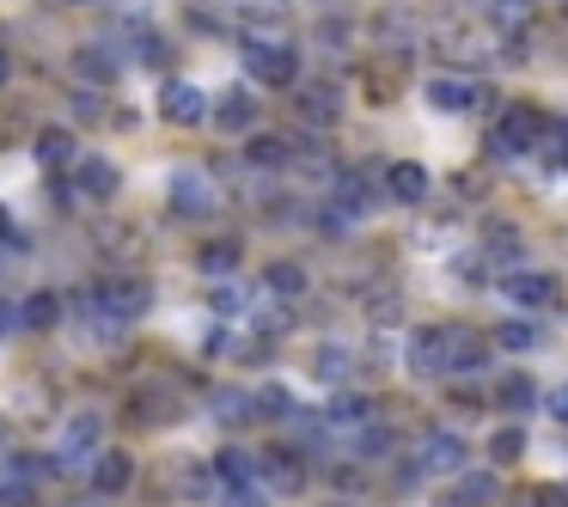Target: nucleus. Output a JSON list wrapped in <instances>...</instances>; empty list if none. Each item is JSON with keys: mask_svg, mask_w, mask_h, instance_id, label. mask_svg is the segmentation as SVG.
<instances>
[{"mask_svg": "<svg viewBox=\"0 0 568 507\" xmlns=\"http://www.w3.org/2000/svg\"><path fill=\"white\" fill-rule=\"evenodd\" d=\"M214 489V477H209V465H172V495H184V501H202V495Z\"/></svg>", "mask_w": 568, "mask_h": 507, "instance_id": "27", "label": "nucleus"}, {"mask_svg": "<svg viewBox=\"0 0 568 507\" xmlns=\"http://www.w3.org/2000/svg\"><path fill=\"white\" fill-rule=\"evenodd\" d=\"M531 397H538V385H531L526 373H507V379L495 385V404H501V409H514V416H526V409H531Z\"/></svg>", "mask_w": 568, "mask_h": 507, "instance_id": "28", "label": "nucleus"}, {"mask_svg": "<svg viewBox=\"0 0 568 507\" xmlns=\"http://www.w3.org/2000/svg\"><path fill=\"white\" fill-rule=\"evenodd\" d=\"M531 507H568V495H562V489H556V483H544V489H538V495H531Z\"/></svg>", "mask_w": 568, "mask_h": 507, "instance_id": "49", "label": "nucleus"}, {"mask_svg": "<svg viewBox=\"0 0 568 507\" xmlns=\"http://www.w3.org/2000/svg\"><path fill=\"white\" fill-rule=\"evenodd\" d=\"M209 306H214V312H226V318H233V312H245V294H239L233 282H221V275H214V294H209Z\"/></svg>", "mask_w": 568, "mask_h": 507, "instance_id": "42", "label": "nucleus"}, {"mask_svg": "<svg viewBox=\"0 0 568 507\" xmlns=\"http://www.w3.org/2000/svg\"><path fill=\"white\" fill-rule=\"evenodd\" d=\"M80 153H74V135L68 129H43L38 135V165H50V172H68Z\"/></svg>", "mask_w": 568, "mask_h": 507, "instance_id": "24", "label": "nucleus"}, {"mask_svg": "<svg viewBox=\"0 0 568 507\" xmlns=\"http://www.w3.org/2000/svg\"><path fill=\"white\" fill-rule=\"evenodd\" d=\"M489 501H495V477H489V470H477V477L465 470V477L440 495V507H489Z\"/></svg>", "mask_w": 568, "mask_h": 507, "instance_id": "18", "label": "nucleus"}, {"mask_svg": "<svg viewBox=\"0 0 568 507\" xmlns=\"http://www.w3.org/2000/svg\"><path fill=\"white\" fill-rule=\"evenodd\" d=\"M221 507H263V501H257L251 489H226V501H221Z\"/></svg>", "mask_w": 568, "mask_h": 507, "instance_id": "52", "label": "nucleus"}, {"mask_svg": "<svg viewBox=\"0 0 568 507\" xmlns=\"http://www.w3.org/2000/svg\"><path fill=\"white\" fill-rule=\"evenodd\" d=\"M489 19H495V31H526L531 26V0H495Z\"/></svg>", "mask_w": 568, "mask_h": 507, "instance_id": "37", "label": "nucleus"}, {"mask_svg": "<svg viewBox=\"0 0 568 507\" xmlns=\"http://www.w3.org/2000/svg\"><path fill=\"white\" fill-rule=\"evenodd\" d=\"M209 409H214L221 422H233V428H239V422H251V397L233 392V385H221V392L209 397Z\"/></svg>", "mask_w": 568, "mask_h": 507, "instance_id": "35", "label": "nucleus"}, {"mask_svg": "<svg viewBox=\"0 0 568 507\" xmlns=\"http://www.w3.org/2000/svg\"><path fill=\"white\" fill-rule=\"evenodd\" d=\"M251 416H294V397H287L282 385H270V392L251 397Z\"/></svg>", "mask_w": 568, "mask_h": 507, "instance_id": "41", "label": "nucleus"}, {"mask_svg": "<svg viewBox=\"0 0 568 507\" xmlns=\"http://www.w3.org/2000/svg\"><path fill=\"white\" fill-rule=\"evenodd\" d=\"M239 257H245V245H239V239H209V245L196 251V270L202 275H233Z\"/></svg>", "mask_w": 568, "mask_h": 507, "instance_id": "21", "label": "nucleus"}, {"mask_svg": "<svg viewBox=\"0 0 568 507\" xmlns=\"http://www.w3.org/2000/svg\"><path fill=\"white\" fill-rule=\"evenodd\" d=\"M257 465H263V483H270L275 495H306L312 470H306V458H300L294 446H275V453L257 458Z\"/></svg>", "mask_w": 568, "mask_h": 507, "instance_id": "7", "label": "nucleus"}, {"mask_svg": "<svg viewBox=\"0 0 568 507\" xmlns=\"http://www.w3.org/2000/svg\"><path fill=\"white\" fill-rule=\"evenodd\" d=\"M7 74H13V68H7V50H0V87H7Z\"/></svg>", "mask_w": 568, "mask_h": 507, "instance_id": "55", "label": "nucleus"}, {"mask_svg": "<svg viewBox=\"0 0 568 507\" xmlns=\"http://www.w3.org/2000/svg\"><path fill=\"white\" fill-rule=\"evenodd\" d=\"M348 367H355V355H348V348H336V343H324L318 355H312V379L318 385H348Z\"/></svg>", "mask_w": 568, "mask_h": 507, "instance_id": "22", "label": "nucleus"}, {"mask_svg": "<svg viewBox=\"0 0 568 507\" xmlns=\"http://www.w3.org/2000/svg\"><path fill=\"white\" fill-rule=\"evenodd\" d=\"M226 13H233V19H251V26H282L287 7H282V0H226Z\"/></svg>", "mask_w": 568, "mask_h": 507, "instance_id": "32", "label": "nucleus"}, {"mask_svg": "<svg viewBox=\"0 0 568 507\" xmlns=\"http://www.w3.org/2000/svg\"><path fill=\"white\" fill-rule=\"evenodd\" d=\"M428 99L440 104V111H495V92L477 87V80H434Z\"/></svg>", "mask_w": 568, "mask_h": 507, "instance_id": "10", "label": "nucleus"}, {"mask_svg": "<svg viewBox=\"0 0 568 507\" xmlns=\"http://www.w3.org/2000/svg\"><path fill=\"white\" fill-rule=\"evenodd\" d=\"M129 409H135V416H141V428H165V422H172V404H165L160 392H141V397H135V404H129Z\"/></svg>", "mask_w": 568, "mask_h": 507, "instance_id": "38", "label": "nucleus"}, {"mask_svg": "<svg viewBox=\"0 0 568 507\" xmlns=\"http://www.w3.org/2000/svg\"><path fill=\"white\" fill-rule=\"evenodd\" d=\"M544 135H556L550 116L531 111V104H514V111H501V123L489 129V153L495 160H519V153H531Z\"/></svg>", "mask_w": 568, "mask_h": 507, "instance_id": "1", "label": "nucleus"}, {"mask_svg": "<svg viewBox=\"0 0 568 507\" xmlns=\"http://www.w3.org/2000/svg\"><path fill=\"white\" fill-rule=\"evenodd\" d=\"M416 465H422V470H465V465H470V446L458 440L453 428H428V434H422Z\"/></svg>", "mask_w": 568, "mask_h": 507, "instance_id": "9", "label": "nucleus"}, {"mask_svg": "<svg viewBox=\"0 0 568 507\" xmlns=\"http://www.w3.org/2000/svg\"><path fill=\"white\" fill-rule=\"evenodd\" d=\"M19 324H26V331H55V324H62V300H55V294H31L26 306H19Z\"/></svg>", "mask_w": 568, "mask_h": 507, "instance_id": "26", "label": "nucleus"}, {"mask_svg": "<svg viewBox=\"0 0 568 507\" xmlns=\"http://www.w3.org/2000/svg\"><path fill=\"white\" fill-rule=\"evenodd\" d=\"M74 184L87 190L92 202H111L116 190H123V172H116L111 160H99V153H92V160H74Z\"/></svg>", "mask_w": 568, "mask_h": 507, "instance_id": "12", "label": "nucleus"}, {"mask_svg": "<svg viewBox=\"0 0 568 507\" xmlns=\"http://www.w3.org/2000/svg\"><path fill=\"white\" fill-rule=\"evenodd\" d=\"M361 453L385 458V453H392V428H361Z\"/></svg>", "mask_w": 568, "mask_h": 507, "instance_id": "44", "label": "nucleus"}, {"mask_svg": "<svg viewBox=\"0 0 568 507\" xmlns=\"http://www.w3.org/2000/svg\"><path fill=\"white\" fill-rule=\"evenodd\" d=\"M19 331V306H7V300H0V336H13Z\"/></svg>", "mask_w": 568, "mask_h": 507, "instance_id": "51", "label": "nucleus"}, {"mask_svg": "<svg viewBox=\"0 0 568 507\" xmlns=\"http://www.w3.org/2000/svg\"><path fill=\"white\" fill-rule=\"evenodd\" d=\"M331 483H336L343 495H361V489H367V477H361L355 465H336V470H331Z\"/></svg>", "mask_w": 568, "mask_h": 507, "instance_id": "45", "label": "nucleus"}, {"mask_svg": "<svg viewBox=\"0 0 568 507\" xmlns=\"http://www.w3.org/2000/svg\"><path fill=\"white\" fill-rule=\"evenodd\" d=\"M0 440H7V428H0Z\"/></svg>", "mask_w": 568, "mask_h": 507, "instance_id": "57", "label": "nucleus"}, {"mask_svg": "<svg viewBox=\"0 0 568 507\" xmlns=\"http://www.w3.org/2000/svg\"><path fill=\"white\" fill-rule=\"evenodd\" d=\"M428 190H434V178H428V165H416V160H397L392 172H385V196L404 202V209L428 202Z\"/></svg>", "mask_w": 568, "mask_h": 507, "instance_id": "11", "label": "nucleus"}, {"mask_svg": "<svg viewBox=\"0 0 568 507\" xmlns=\"http://www.w3.org/2000/svg\"><path fill=\"white\" fill-rule=\"evenodd\" d=\"M68 111H74V116H104V99H99V87H87V92H68Z\"/></svg>", "mask_w": 568, "mask_h": 507, "instance_id": "43", "label": "nucleus"}, {"mask_svg": "<svg viewBox=\"0 0 568 507\" xmlns=\"http://www.w3.org/2000/svg\"><path fill=\"white\" fill-rule=\"evenodd\" d=\"M428 50L446 55V62H483V43L470 38V31H458V26H440V31L428 38Z\"/></svg>", "mask_w": 568, "mask_h": 507, "instance_id": "19", "label": "nucleus"}, {"mask_svg": "<svg viewBox=\"0 0 568 507\" xmlns=\"http://www.w3.org/2000/svg\"><path fill=\"white\" fill-rule=\"evenodd\" d=\"M495 348H507V355H526V348H538V324H526V318L495 324Z\"/></svg>", "mask_w": 568, "mask_h": 507, "instance_id": "31", "label": "nucleus"}, {"mask_svg": "<svg viewBox=\"0 0 568 507\" xmlns=\"http://www.w3.org/2000/svg\"><path fill=\"white\" fill-rule=\"evenodd\" d=\"M483 270H489L483 257H465V263H458V282H470V287H477V282H483Z\"/></svg>", "mask_w": 568, "mask_h": 507, "instance_id": "50", "label": "nucleus"}, {"mask_svg": "<svg viewBox=\"0 0 568 507\" xmlns=\"http://www.w3.org/2000/svg\"><path fill=\"white\" fill-rule=\"evenodd\" d=\"M245 68L251 80H270V87H300V55L282 38H245Z\"/></svg>", "mask_w": 568, "mask_h": 507, "instance_id": "2", "label": "nucleus"}, {"mask_svg": "<svg viewBox=\"0 0 568 507\" xmlns=\"http://www.w3.org/2000/svg\"><path fill=\"white\" fill-rule=\"evenodd\" d=\"M87 477H92V489H99V495H123L129 483H135V458H129V453H99V465H92Z\"/></svg>", "mask_w": 568, "mask_h": 507, "instance_id": "15", "label": "nucleus"}, {"mask_svg": "<svg viewBox=\"0 0 568 507\" xmlns=\"http://www.w3.org/2000/svg\"><path fill=\"white\" fill-rule=\"evenodd\" d=\"M367 318L379 324V331H392V324L404 318V300H397L392 287H385V294H373V300H367Z\"/></svg>", "mask_w": 568, "mask_h": 507, "instance_id": "40", "label": "nucleus"}, {"mask_svg": "<svg viewBox=\"0 0 568 507\" xmlns=\"http://www.w3.org/2000/svg\"><path fill=\"white\" fill-rule=\"evenodd\" d=\"M0 507H31V483H7V489H0Z\"/></svg>", "mask_w": 568, "mask_h": 507, "instance_id": "48", "label": "nucleus"}, {"mask_svg": "<svg viewBox=\"0 0 568 507\" xmlns=\"http://www.w3.org/2000/svg\"><path fill=\"white\" fill-rule=\"evenodd\" d=\"M446 348H453V331H446V324H422V331L409 336V348H404L409 373H422V379H446Z\"/></svg>", "mask_w": 568, "mask_h": 507, "instance_id": "5", "label": "nucleus"}, {"mask_svg": "<svg viewBox=\"0 0 568 507\" xmlns=\"http://www.w3.org/2000/svg\"><path fill=\"white\" fill-rule=\"evenodd\" d=\"M483 251H489V257H507V263H519V251H526V239H519V226H514V221H483Z\"/></svg>", "mask_w": 568, "mask_h": 507, "instance_id": "25", "label": "nucleus"}, {"mask_svg": "<svg viewBox=\"0 0 568 507\" xmlns=\"http://www.w3.org/2000/svg\"><path fill=\"white\" fill-rule=\"evenodd\" d=\"M160 116L178 123V129H202L209 123V99H202L196 80H165L160 87Z\"/></svg>", "mask_w": 568, "mask_h": 507, "instance_id": "6", "label": "nucleus"}, {"mask_svg": "<svg viewBox=\"0 0 568 507\" xmlns=\"http://www.w3.org/2000/svg\"><path fill=\"white\" fill-rule=\"evenodd\" d=\"M501 294L514 300L519 312H550L556 300H562V287H556L550 270H519V263H514V275L501 282Z\"/></svg>", "mask_w": 568, "mask_h": 507, "instance_id": "4", "label": "nucleus"}, {"mask_svg": "<svg viewBox=\"0 0 568 507\" xmlns=\"http://www.w3.org/2000/svg\"><path fill=\"white\" fill-rule=\"evenodd\" d=\"M331 202H336V209H348V214H361V209L373 202V190L361 184L355 172H336V184H331Z\"/></svg>", "mask_w": 568, "mask_h": 507, "instance_id": "33", "label": "nucleus"}, {"mask_svg": "<svg viewBox=\"0 0 568 507\" xmlns=\"http://www.w3.org/2000/svg\"><path fill=\"white\" fill-rule=\"evenodd\" d=\"M165 202H172L184 221H202V214H214V190L202 172H172V184H165Z\"/></svg>", "mask_w": 568, "mask_h": 507, "instance_id": "8", "label": "nucleus"}, {"mask_svg": "<svg viewBox=\"0 0 568 507\" xmlns=\"http://www.w3.org/2000/svg\"><path fill=\"white\" fill-rule=\"evenodd\" d=\"M287 160H294V153H287V141H275V135L251 141V165H257V172H282Z\"/></svg>", "mask_w": 568, "mask_h": 507, "instance_id": "36", "label": "nucleus"}, {"mask_svg": "<svg viewBox=\"0 0 568 507\" xmlns=\"http://www.w3.org/2000/svg\"><path fill=\"white\" fill-rule=\"evenodd\" d=\"M483 367H489V343H483V336H453L446 373H483Z\"/></svg>", "mask_w": 568, "mask_h": 507, "instance_id": "23", "label": "nucleus"}, {"mask_svg": "<svg viewBox=\"0 0 568 507\" xmlns=\"http://www.w3.org/2000/svg\"><path fill=\"white\" fill-rule=\"evenodd\" d=\"M209 111H214V123H221V129H233V135H245V129H257V99H251L245 87L221 92V99H214Z\"/></svg>", "mask_w": 568, "mask_h": 507, "instance_id": "13", "label": "nucleus"}, {"mask_svg": "<svg viewBox=\"0 0 568 507\" xmlns=\"http://www.w3.org/2000/svg\"><path fill=\"white\" fill-rule=\"evenodd\" d=\"M300 116H306V123H336V116H343V92L336 87H300Z\"/></svg>", "mask_w": 568, "mask_h": 507, "instance_id": "20", "label": "nucleus"}, {"mask_svg": "<svg viewBox=\"0 0 568 507\" xmlns=\"http://www.w3.org/2000/svg\"><path fill=\"white\" fill-rule=\"evenodd\" d=\"M348 31H355V26H343V19H336V26H318V43H331V50H348Z\"/></svg>", "mask_w": 568, "mask_h": 507, "instance_id": "47", "label": "nucleus"}, {"mask_svg": "<svg viewBox=\"0 0 568 507\" xmlns=\"http://www.w3.org/2000/svg\"><path fill=\"white\" fill-rule=\"evenodd\" d=\"M0 245H13V251H26V233H19V221L7 209H0Z\"/></svg>", "mask_w": 568, "mask_h": 507, "instance_id": "46", "label": "nucleus"}, {"mask_svg": "<svg viewBox=\"0 0 568 507\" xmlns=\"http://www.w3.org/2000/svg\"><path fill=\"white\" fill-rule=\"evenodd\" d=\"M331 428H361V422H367V404H361L355 392H343V385H336V397H331Z\"/></svg>", "mask_w": 568, "mask_h": 507, "instance_id": "34", "label": "nucleus"}, {"mask_svg": "<svg viewBox=\"0 0 568 507\" xmlns=\"http://www.w3.org/2000/svg\"><path fill=\"white\" fill-rule=\"evenodd\" d=\"M209 477L221 483V489H251V477H257V458L239 453V446H221V453H214V465H209Z\"/></svg>", "mask_w": 568, "mask_h": 507, "instance_id": "14", "label": "nucleus"}, {"mask_svg": "<svg viewBox=\"0 0 568 507\" xmlns=\"http://www.w3.org/2000/svg\"><path fill=\"white\" fill-rule=\"evenodd\" d=\"M74 80H87V87H111V80H116V55L104 50V43H80V50H74Z\"/></svg>", "mask_w": 568, "mask_h": 507, "instance_id": "16", "label": "nucleus"}, {"mask_svg": "<svg viewBox=\"0 0 568 507\" xmlns=\"http://www.w3.org/2000/svg\"><path fill=\"white\" fill-rule=\"evenodd\" d=\"M92 300H99V312L111 324H135L141 312H148V282H141V275H111V282H99L92 287Z\"/></svg>", "mask_w": 568, "mask_h": 507, "instance_id": "3", "label": "nucleus"}, {"mask_svg": "<svg viewBox=\"0 0 568 507\" xmlns=\"http://www.w3.org/2000/svg\"><path fill=\"white\" fill-rule=\"evenodd\" d=\"M312 221H318V233H324V239H348V233H355V214L336 209V202H324V209L312 214Z\"/></svg>", "mask_w": 568, "mask_h": 507, "instance_id": "39", "label": "nucleus"}, {"mask_svg": "<svg viewBox=\"0 0 568 507\" xmlns=\"http://www.w3.org/2000/svg\"><path fill=\"white\" fill-rule=\"evenodd\" d=\"M263 287L282 294V300H300L306 294V270H300V263H270V270H263Z\"/></svg>", "mask_w": 568, "mask_h": 507, "instance_id": "29", "label": "nucleus"}, {"mask_svg": "<svg viewBox=\"0 0 568 507\" xmlns=\"http://www.w3.org/2000/svg\"><path fill=\"white\" fill-rule=\"evenodd\" d=\"M99 434H104L99 416H74V422H68V428H62V465H80V458L99 446Z\"/></svg>", "mask_w": 568, "mask_h": 507, "instance_id": "17", "label": "nucleus"}, {"mask_svg": "<svg viewBox=\"0 0 568 507\" xmlns=\"http://www.w3.org/2000/svg\"><path fill=\"white\" fill-rule=\"evenodd\" d=\"M55 7H68V13H80V7H104V0H55Z\"/></svg>", "mask_w": 568, "mask_h": 507, "instance_id": "54", "label": "nucleus"}, {"mask_svg": "<svg viewBox=\"0 0 568 507\" xmlns=\"http://www.w3.org/2000/svg\"><path fill=\"white\" fill-rule=\"evenodd\" d=\"M489 458H495V465H519V458H526V428H519V422L495 428L489 434Z\"/></svg>", "mask_w": 568, "mask_h": 507, "instance_id": "30", "label": "nucleus"}, {"mask_svg": "<svg viewBox=\"0 0 568 507\" xmlns=\"http://www.w3.org/2000/svg\"><path fill=\"white\" fill-rule=\"evenodd\" d=\"M331 507H355V501H331Z\"/></svg>", "mask_w": 568, "mask_h": 507, "instance_id": "56", "label": "nucleus"}, {"mask_svg": "<svg viewBox=\"0 0 568 507\" xmlns=\"http://www.w3.org/2000/svg\"><path fill=\"white\" fill-rule=\"evenodd\" d=\"M483 190H489V184H483L477 172H465V178H458V196H483Z\"/></svg>", "mask_w": 568, "mask_h": 507, "instance_id": "53", "label": "nucleus"}]
</instances>
